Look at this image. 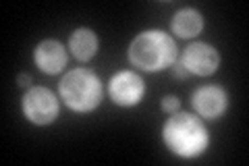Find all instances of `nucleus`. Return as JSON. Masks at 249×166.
<instances>
[{"label": "nucleus", "instance_id": "1", "mask_svg": "<svg viewBox=\"0 0 249 166\" xmlns=\"http://www.w3.org/2000/svg\"><path fill=\"white\" fill-rule=\"evenodd\" d=\"M162 139L170 152L185 160L204 156L210 148V133L201 118L183 110L168 114L166 123L162 125Z\"/></svg>", "mask_w": 249, "mask_h": 166}, {"label": "nucleus", "instance_id": "2", "mask_svg": "<svg viewBox=\"0 0 249 166\" xmlns=\"http://www.w3.org/2000/svg\"><path fill=\"white\" fill-rule=\"evenodd\" d=\"M129 62L143 73H158L175 65L177 44L170 34L162 29H145L137 34L127 50Z\"/></svg>", "mask_w": 249, "mask_h": 166}, {"label": "nucleus", "instance_id": "3", "mask_svg": "<svg viewBox=\"0 0 249 166\" xmlns=\"http://www.w3.org/2000/svg\"><path fill=\"white\" fill-rule=\"evenodd\" d=\"M58 93L65 106L73 112H91L102 104L104 90L100 77L89 69H73L60 79Z\"/></svg>", "mask_w": 249, "mask_h": 166}, {"label": "nucleus", "instance_id": "4", "mask_svg": "<svg viewBox=\"0 0 249 166\" xmlns=\"http://www.w3.org/2000/svg\"><path fill=\"white\" fill-rule=\"evenodd\" d=\"M21 112L29 123L37 125V127L52 125L60 114L56 93L48 88H42V85H34V88H29L23 93Z\"/></svg>", "mask_w": 249, "mask_h": 166}, {"label": "nucleus", "instance_id": "5", "mask_svg": "<svg viewBox=\"0 0 249 166\" xmlns=\"http://www.w3.org/2000/svg\"><path fill=\"white\" fill-rule=\"evenodd\" d=\"M108 96L121 108H133L145 96V81L135 71H119L108 81Z\"/></svg>", "mask_w": 249, "mask_h": 166}, {"label": "nucleus", "instance_id": "6", "mask_svg": "<svg viewBox=\"0 0 249 166\" xmlns=\"http://www.w3.org/2000/svg\"><path fill=\"white\" fill-rule=\"evenodd\" d=\"M191 106L199 118L216 121L229 110V92L220 85H199L191 93Z\"/></svg>", "mask_w": 249, "mask_h": 166}, {"label": "nucleus", "instance_id": "7", "mask_svg": "<svg viewBox=\"0 0 249 166\" xmlns=\"http://www.w3.org/2000/svg\"><path fill=\"white\" fill-rule=\"evenodd\" d=\"M181 65L189 71V75L210 77L220 67V54L208 42H193L181 54Z\"/></svg>", "mask_w": 249, "mask_h": 166}, {"label": "nucleus", "instance_id": "8", "mask_svg": "<svg viewBox=\"0 0 249 166\" xmlns=\"http://www.w3.org/2000/svg\"><path fill=\"white\" fill-rule=\"evenodd\" d=\"M67 50L58 39H42L34 50L36 67L46 75H58L67 67Z\"/></svg>", "mask_w": 249, "mask_h": 166}, {"label": "nucleus", "instance_id": "9", "mask_svg": "<svg viewBox=\"0 0 249 166\" xmlns=\"http://www.w3.org/2000/svg\"><path fill=\"white\" fill-rule=\"evenodd\" d=\"M170 29L181 39L197 37L204 31V15L197 9H181L175 13L173 21H170Z\"/></svg>", "mask_w": 249, "mask_h": 166}, {"label": "nucleus", "instance_id": "10", "mask_svg": "<svg viewBox=\"0 0 249 166\" xmlns=\"http://www.w3.org/2000/svg\"><path fill=\"white\" fill-rule=\"evenodd\" d=\"M98 48H100L98 36H96V31L89 29V27L75 29L71 34V37H69V50H71V54L79 62L91 60L93 56H96Z\"/></svg>", "mask_w": 249, "mask_h": 166}, {"label": "nucleus", "instance_id": "11", "mask_svg": "<svg viewBox=\"0 0 249 166\" xmlns=\"http://www.w3.org/2000/svg\"><path fill=\"white\" fill-rule=\"evenodd\" d=\"M160 108H162V112L164 114H175V112L181 110V100H178L177 96H166L164 100H162Z\"/></svg>", "mask_w": 249, "mask_h": 166}, {"label": "nucleus", "instance_id": "12", "mask_svg": "<svg viewBox=\"0 0 249 166\" xmlns=\"http://www.w3.org/2000/svg\"><path fill=\"white\" fill-rule=\"evenodd\" d=\"M173 75L177 79H181V81H185V79H189V71H187L183 65H181V60H175V65H173Z\"/></svg>", "mask_w": 249, "mask_h": 166}, {"label": "nucleus", "instance_id": "13", "mask_svg": "<svg viewBox=\"0 0 249 166\" xmlns=\"http://www.w3.org/2000/svg\"><path fill=\"white\" fill-rule=\"evenodd\" d=\"M31 83H34V77H31L29 73H19V77H17V85H19V88H23V90H29V88H34V85H31Z\"/></svg>", "mask_w": 249, "mask_h": 166}]
</instances>
